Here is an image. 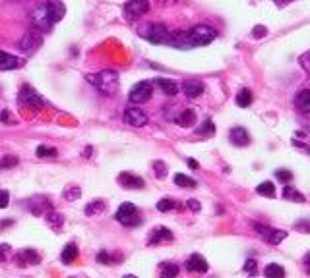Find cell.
Wrapping results in <instances>:
<instances>
[{
	"label": "cell",
	"mask_w": 310,
	"mask_h": 278,
	"mask_svg": "<svg viewBox=\"0 0 310 278\" xmlns=\"http://www.w3.org/2000/svg\"><path fill=\"white\" fill-rule=\"evenodd\" d=\"M86 81L103 95H114L118 89V73L114 70H101L97 73H88Z\"/></svg>",
	"instance_id": "cell-1"
},
{
	"label": "cell",
	"mask_w": 310,
	"mask_h": 278,
	"mask_svg": "<svg viewBox=\"0 0 310 278\" xmlns=\"http://www.w3.org/2000/svg\"><path fill=\"white\" fill-rule=\"evenodd\" d=\"M217 37V31L209 25H196L192 27L190 31H186V41H188V47L194 49V47H206L209 43H213Z\"/></svg>",
	"instance_id": "cell-2"
},
{
	"label": "cell",
	"mask_w": 310,
	"mask_h": 278,
	"mask_svg": "<svg viewBox=\"0 0 310 278\" xmlns=\"http://www.w3.org/2000/svg\"><path fill=\"white\" fill-rule=\"evenodd\" d=\"M140 35L147 39L149 43H155V45H169V41H171V31L163 23H149V25L140 29Z\"/></svg>",
	"instance_id": "cell-3"
},
{
	"label": "cell",
	"mask_w": 310,
	"mask_h": 278,
	"mask_svg": "<svg viewBox=\"0 0 310 278\" xmlns=\"http://www.w3.org/2000/svg\"><path fill=\"white\" fill-rule=\"evenodd\" d=\"M114 218H116L122 226H126V228H138V226L142 224V218H140L138 207L132 205V203H128V201L118 207L116 214H114Z\"/></svg>",
	"instance_id": "cell-4"
},
{
	"label": "cell",
	"mask_w": 310,
	"mask_h": 278,
	"mask_svg": "<svg viewBox=\"0 0 310 278\" xmlns=\"http://www.w3.org/2000/svg\"><path fill=\"white\" fill-rule=\"evenodd\" d=\"M31 23L37 31H43V33H49L53 29V19H51V14H49V8L47 4H41L37 6L35 10L31 12Z\"/></svg>",
	"instance_id": "cell-5"
},
{
	"label": "cell",
	"mask_w": 310,
	"mask_h": 278,
	"mask_svg": "<svg viewBox=\"0 0 310 278\" xmlns=\"http://www.w3.org/2000/svg\"><path fill=\"white\" fill-rule=\"evenodd\" d=\"M153 95V83L151 81H138L136 85L130 89L128 93V99L132 104H142L147 103Z\"/></svg>",
	"instance_id": "cell-6"
},
{
	"label": "cell",
	"mask_w": 310,
	"mask_h": 278,
	"mask_svg": "<svg viewBox=\"0 0 310 278\" xmlns=\"http://www.w3.org/2000/svg\"><path fill=\"white\" fill-rule=\"evenodd\" d=\"M41 45H43V37L41 33L37 31L35 27H31L29 31H25V35L21 37V41H19V49L25 52V54H33L41 49Z\"/></svg>",
	"instance_id": "cell-7"
},
{
	"label": "cell",
	"mask_w": 310,
	"mask_h": 278,
	"mask_svg": "<svg viewBox=\"0 0 310 278\" xmlns=\"http://www.w3.org/2000/svg\"><path fill=\"white\" fill-rule=\"evenodd\" d=\"M122 120H124V124H128V126H134V128H144L149 118H147V114L142 110V108H138V106H128L126 110H124Z\"/></svg>",
	"instance_id": "cell-8"
},
{
	"label": "cell",
	"mask_w": 310,
	"mask_h": 278,
	"mask_svg": "<svg viewBox=\"0 0 310 278\" xmlns=\"http://www.w3.org/2000/svg\"><path fill=\"white\" fill-rule=\"evenodd\" d=\"M149 12V2L147 0H128L124 4V16L128 19H138Z\"/></svg>",
	"instance_id": "cell-9"
},
{
	"label": "cell",
	"mask_w": 310,
	"mask_h": 278,
	"mask_svg": "<svg viewBox=\"0 0 310 278\" xmlns=\"http://www.w3.org/2000/svg\"><path fill=\"white\" fill-rule=\"evenodd\" d=\"M18 103L21 106H29V108H41L43 106V99L39 97V93H35L29 85H23L19 91Z\"/></svg>",
	"instance_id": "cell-10"
},
{
	"label": "cell",
	"mask_w": 310,
	"mask_h": 278,
	"mask_svg": "<svg viewBox=\"0 0 310 278\" xmlns=\"http://www.w3.org/2000/svg\"><path fill=\"white\" fill-rule=\"evenodd\" d=\"M254 230L266 240V242H270V243H279L287 238V232L275 230V228H270V226H266V224H254Z\"/></svg>",
	"instance_id": "cell-11"
},
{
	"label": "cell",
	"mask_w": 310,
	"mask_h": 278,
	"mask_svg": "<svg viewBox=\"0 0 310 278\" xmlns=\"http://www.w3.org/2000/svg\"><path fill=\"white\" fill-rule=\"evenodd\" d=\"M14 261H16L18 267H29V265H39L41 263V255L33 247H25V249H21V251L16 253Z\"/></svg>",
	"instance_id": "cell-12"
},
{
	"label": "cell",
	"mask_w": 310,
	"mask_h": 278,
	"mask_svg": "<svg viewBox=\"0 0 310 278\" xmlns=\"http://www.w3.org/2000/svg\"><path fill=\"white\" fill-rule=\"evenodd\" d=\"M118 182H120V186L124 190H142L146 186L144 178H140V176H136L132 172H122L118 176Z\"/></svg>",
	"instance_id": "cell-13"
},
{
	"label": "cell",
	"mask_w": 310,
	"mask_h": 278,
	"mask_svg": "<svg viewBox=\"0 0 310 278\" xmlns=\"http://www.w3.org/2000/svg\"><path fill=\"white\" fill-rule=\"evenodd\" d=\"M163 242H173V232L165 226H157L151 230L149 238H147V245H157V243H163Z\"/></svg>",
	"instance_id": "cell-14"
},
{
	"label": "cell",
	"mask_w": 310,
	"mask_h": 278,
	"mask_svg": "<svg viewBox=\"0 0 310 278\" xmlns=\"http://www.w3.org/2000/svg\"><path fill=\"white\" fill-rule=\"evenodd\" d=\"M23 66V60L10 54V52L0 51V71H10V70H16Z\"/></svg>",
	"instance_id": "cell-15"
},
{
	"label": "cell",
	"mask_w": 310,
	"mask_h": 278,
	"mask_svg": "<svg viewBox=\"0 0 310 278\" xmlns=\"http://www.w3.org/2000/svg\"><path fill=\"white\" fill-rule=\"evenodd\" d=\"M186 269L190 271V273H207L209 271V265H207V261L202 257L200 253H192L188 259H186Z\"/></svg>",
	"instance_id": "cell-16"
},
{
	"label": "cell",
	"mask_w": 310,
	"mask_h": 278,
	"mask_svg": "<svg viewBox=\"0 0 310 278\" xmlns=\"http://www.w3.org/2000/svg\"><path fill=\"white\" fill-rule=\"evenodd\" d=\"M229 139H231V143L237 145V147H246V145L250 143V134H248L242 126H237V128H233V130L229 132Z\"/></svg>",
	"instance_id": "cell-17"
},
{
	"label": "cell",
	"mask_w": 310,
	"mask_h": 278,
	"mask_svg": "<svg viewBox=\"0 0 310 278\" xmlns=\"http://www.w3.org/2000/svg\"><path fill=\"white\" fill-rule=\"evenodd\" d=\"M29 210L35 214V216H41V214H47L49 210H53V203L45 197H35L29 201Z\"/></svg>",
	"instance_id": "cell-18"
},
{
	"label": "cell",
	"mask_w": 310,
	"mask_h": 278,
	"mask_svg": "<svg viewBox=\"0 0 310 278\" xmlns=\"http://www.w3.org/2000/svg\"><path fill=\"white\" fill-rule=\"evenodd\" d=\"M183 93L188 99H198L202 93H204V83L198 79H188L183 83Z\"/></svg>",
	"instance_id": "cell-19"
},
{
	"label": "cell",
	"mask_w": 310,
	"mask_h": 278,
	"mask_svg": "<svg viewBox=\"0 0 310 278\" xmlns=\"http://www.w3.org/2000/svg\"><path fill=\"white\" fill-rule=\"evenodd\" d=\"M122 259H124L122 253H110L109 249H101V251L95 255V261H97L99 265H118Z\"/></svg>",
	"instance_id": "cell-20"
},
{
	"label": "cell",
	"mask_w": 310,
	"mask_h": 278,
	"mask_svg": "<svg viewBox=\"0 0 310 278\" xmlns=\"http://www.w3.org/2000/svg\"><path fill=\"white\" fill-rule=\"evenodd\" d=\"M295 106L303 112V114H309L310 112V89H303L295 95Z\"/></svg>",
	"instance_id": "cell-21"
},
{
	"label": "cell",
	"mask_w": 310,
	"mask_h": 278,
	"mask_svg": "<svg viewBox=\"0 0 310 278\" xmlns=\"http://www.w3.org/2000/svg\"><path fill=\"white\" fill-rule=\"evenodd\" d=\"M153 85L159 87L167 97H175V95L179 93V85H177L173 79H167V77H157V79L153 81Z\"/></svg>",
	"instance_id": "cell-22"
},
{
	"label": "cell",
	"mask_w": 310,
	"mask_h": 278,
	"mask_svg": "<svg viewBox=\"0 0 310 278\" xmlns=\"http://www.w3.org/2000/svg\"><path fill=\"white\" fill-rule=\"evenodd\" d=\"M175 122H177L179 126H183V128H190V126L196 124V112H194L192 108H183V110L177 114Z\"/></svg>",
	"instance_id": "cell-23"
},
{
	"label": "cell",
	"mask_w": 310,
	"mask_h": 278,
	"mask_svg": "<svg viewBox=\"0 0 310 278\" xmlns=\"http://www.w3.org/2000/svg\"><path fill=\"white\" fill-rule=\"evenodd\" d=\"M76 259H78V245L74 242L68 243V245H64V249H62V253H60V261H62L64 265H72Z\"/></svg>",
	"instance_id": "cell-24"
},
{
	"label": "cell",
	"mask_w": 310,
	"mask_h": 278,
	"mask_svg": "<svg viewBox=\"0 0 310 278\" xmlns=\"http://www.w3.org/2000/svg\"><path fill=\"white\" fill-rule=\"evenodd\" d=\"M47 8H49V14H51L53 23H56V21H60V19H62V16H64V6H62L58 0L47 2Z\"/></svg>",
	"instance_id": "cell-25"
},
{
	"label": "cell",
	"mask_w": 310,
	"mask_h": 278,
	"mask_svg": "<svg viewBox=\"0 0 310 278\" xmlns=\"http://www.w3.org/2000/svg\"><path fill=\"white\" fill-rule=\"evenodd\" d=\"M179 265L177 263H171V261H165L161 263V277L159 278H177L179 277Z\"/></svg>",
	"instance_id": "cell-26"
},
{
	"label": "cell",
	"mask_w": 310,
	"mask_h": 278,
	"mask_svg": "<svg viewBox=\"0 0 310 278\" xmlns=\"http://www.w3.org/2000/svg\"><path fill=\"white\" fill-rule=\"evenodd\" d=\"M47 224L51 226V228H55V230H60L62 224H64V214L56 212L55 208L49 210V212H47Z\"/></svg>",
	"instance_id": "cell-27"
},
{
	"label": "cell",
	"mask_w": 310,
	"mask_h": 278,
	"mask_svg": "<svg viewBox=\"0 0 310 278\" xmlns=\"http://www.w3.org/2000/svg\"><path fill=\"white\" fill-rule=\"evenodd\" d=\"M264 275H266V278H285V269L277 263H270L264 269Z\"/></svg>",
	"instance_id": "cell-28"
},
{
	"label": "cell",
	"mask_w": 310,
	"mask_h": 278,
	"mask_svg": "<svg viewBox=\"0 0 310 278\" xmlns=\"http://www.w3.org/2000/svg\"><path fill=\"white\" fill-rule=\"evenodd\" d=\"M107 208V203L103 201V199H93L90 201L88 205H86V214L88 216H93V214H97V212H103Z\"/></svg>",
	"instance_id": "cell-29"
},
{
	"label": "cell",
	"mask_w": 310,
	"mask_h": 278,
	"mask_svg": "<svg viewBox=\"0 0 310 278\" xmlns=\"http://www.w3.org/2000/svg\"><path fill=\"white\" fill-rule=\"evenodd\" d=\"M237 104L240 108H248L252 104V91L250 89H240L237 95Z\"/></svg>",
	"instance_id": "cell-30"
},
{
	"label": "cell",
	"mask_w": 310,
	"mask_h": 278,
	"mask_svg": "<svg viewBox=\"0 0 310 278\" xmlns=\"http://www.w3.org/2000/svg\"><path fill=\"white\" fill-rule=\"evenodd\" d=\"M177 207H179V203L173 197H163V199L157 201V210L159 212H169V210H173V208Z\"/></svg>",
	"instance_id": "cell-31"
},
{
	"label": "cell",
	"mask_w": 310,
	"mask_h": 278,
	"mask_svg": "<svg viewBox=\"0 0 310 278\" xmlns=\"http://www.w3.org/2000/svg\"><path fill=\"white\" fill-rule=\"evenodd\" d=\"M283 197L289 199V201H297V203H303V201H305L303 193H299L293 186H285V188H283Z\"/></svg>",
	"instance_id": "cell-32"
},
{
	"label": "cell",
	"mask_w": 310,
	"mask_h": 278,
	"mask_svg": "<svg viewBox=\"0 0 310 278\" xmlns=\"http://www.w3.org/2000/svg\"><path fill=\"white\" fill-rule=\"evenodd\" d=\"M175 184L181 186V188H196V186H198L196 180H192V178L186 176V174H175Z\"/></svg>",
	"instance_id": "cell-33"
},
{
	"label": "cell",
	"mask_w": 310,
	"mask_h": 278,
	"mask_svg": "<svg viewBox=\"0 0 310 278\" xmlns=\"http://www.w3.org/2000/svg\"><path fill=\"white\" fill-rule=\"evenodd\" d=\"M256 191H258V195H264V197H275V186L272 182H262L256 188Z\"/></svg>",
	"instance_id": "cell-34"
},
{
	"label": "cell",
	"mask_w": 310,
	"mask_h": 278,
	"mask_svg": "<svg viewBox=\"0 0 310 278\" xmlns=\"http://www.w3.org/2000/svg\"><path fill=\"white\" fill-rule=\"evenodd\" d=\"M196 132H198L200 136H213V134H215V124H213V120L207 118V120L202 122V126Z\"/></svg>",
	"instance_id": "cell-35"
},
{
	"label": "cell",
	"mask_w": 310,
	"mask_h": 278,
	"mask_svg": "<svg viewBox=\"0 0 310 278\" xmlns=\"http://www.w3.org/2000/svg\"><path fill=\"white\" fill-rule=\"evenodd\" d=\"M80 195H82V190H80L78 186H68L66 190L62 191V197H64V199H68V201H76V199H80Z\"/></svg>",
	"instance_id": "cell-36"
},
{
	"label": "cell",
	"mask_w": 310,
	"mask_h": 278,
	"mask_svg": "<svg viewBox=\"0 0 310 278\" xmlns=\"http://www.w3.org/2000/svg\"><path fill=\"white\" fill-rule=\"evenodd\" d=\"M35 155L39 158H51V156H56V149L53 147H47V145H39L35 151Z\"/></svg>",
	"instance_id": "cell-37"
},
{
	"label": "cell",
	"mask_w": 310,
	"mask_h": 278,
	"mask_svg": "<svg viewBox=\"0 0 310 278\" xmlns=\"http://www.w3.org/2000/svg\"><path fill=\"white\" fill-rule=\"evenodd\" d=\"M242 271H244L248 277H256V275H258V263H256V259L246 261L244 267H242Z\"/></svg>",
	"instance_id": "cell-38"
},
{
	"label": "cell",
	"mask_w": 310,
	"mask_h": 278,
	"mask_svg": "<svg viewBox=\"0 0 310 278\" xmlns=\"http://www.w3.org/2000/svg\"><path fill=\"white\" fill-rule=\"evenodd\" d=\"M153 168H155V178L157 180H163L165 176H167V164L161 162V160H155L153 162Z\"/></svg>",
	"instance_id": "cell-39"
},
{
	"label": "cell",
	"mask_w": 310,
	"mask_h": 278,
	"mask_svg": "<svg viewBox=\"0 0 310 278\" xmlns=\"http://www.w3.org/2000/svg\"><path fill=\"white\" fill-rule=\"evenodd\" d=\"M18 166V158L16 156H4L0 160V170H6V168H14Z\"/></svg>",
	"instance_id": "cell-40"
},
{
	"label": "cell",
	"mask_w": 310,
	"mask_h": 278,
	"mask_svg": "<svg viewBox=\"0 0 310 278\" xmlns=\"http://www.w3.org/2000/svg\"><path fill=\"white\" fill-rule=\"evenodd\" d=\"M299 64H301V68L305 70L307 73H310V51H307L305 54L299 56Z\"/></svg>",
	"instance_id": "cell-41"
},
{
	"label": "cell",
	"mask_w": 310,
	"mask_h": 278,
	"mask_svg": "<svg viewBox=\"0 0 310 278\" xmlns=\"http://www.w3.org/2000/svg\"><path fill=\"white\" fill-rule=\"evenodd\" d=\"M275 176H277V180H279V182H283V184H289V182L293 180V174L289 172V170H285V168L277 170V172H275Z\"/></svg>",
	"instance_id": "cell-42"
},
{
	"label": "cell",
	"mask_w": 310,
	"mask_h": 278,
	"mask_svg": "<svg viewBox=\"0 0 310 278\" xmlns=\"http://www.w3.org/2000/svg\"><path fill=\"white\" fill-rule=\"evenodd\" d=\"M0 122H4V124H16V118H14V114L10 110H2L0 112Z\"/></svg>",
	"instance_id": "cell-43"
},
{
	"label": "cell",
	"mask_w": 310,
	"mask_h": 278,
	"mask_svg": "<svg viewBox=\"0 0 310 278\" xmlns=\"http://www.w3.org/2000/svg\"><path fill=\"white\" fill-rule=\"evenodd\" d=\"M8 205H10V193L0 190V208H6Z\"/></svg>",
	"instance_id": "cell-44"
},
{
	"label": "cell",
	"mask_w": 310,
	"mask_h": 278,
	"mask_svg": "<svg viewBox=\"0 0 310 278\" xmlns=\"http://www.w3.org/2000/svg\"><path fill=\"white\" fill-rule=\"evenodd\" d=\"M252 35H254L256 39H260V37H266V35H268V29H266L264 25H256L254 31H252Z\"/></svg>",
	"instance_id": "cell-45"
},
{
	"label": "cell",
	"mask_w": 310,
	"mask_h": 278,
	"mask_svg": "<svg viewBox=\"0 0 310 278\" xmlns=\"http://www.w3.org/2000/svg\"><path fill=\"white\" fill-rule=\"evenodd\" d=\"M8 253H10V245H8V243H2V245H0V263L6 261V255H8Z\"/></svg>",
	"instance_id": "cell-46"
},
{
	"label": "cell",
	"mask_w": 310,
	"mask_h": 278,
	"mask_svg": "<svg viewBox=\"0 0 310 278\" xmlns=\"http://www.w3.org/2000/svg\"><path fill=\"white\" fill-rule=\"evenodd\" d=\"M186 205H188L190 210H194V212H198V210H200V203H198L196 199H188V201H186Z\"/></svg>",
	"instance_id": "cell-47"
},
{
	"label": "cell",
	"mask_w": 310,
	"mask_h": 278,
	"mask_svg": "<svg viewBox=\"0 0 310 278\" xmlns=\"http://www.w3.org/2000/svg\"><path fill=\"white\" fill-rule=\"evenodd\" d=\"M295 228L297 230H305V234H310V222H299Z\"/></svg>",
	"instance_id": "cell-48"
},
{
	"label": "cell",
	"mask_w": 310,
	"mask_h": 278,
	"mask_svg": "<svg viewBox=\"0 0 310 278\" xmlns=\"http://www.w3.org/2000/svg\"><path fill=\"white\" fill-rule=\"evenodd\" d=\"M303 265H305V269H307V273H310V251L303 257Z\"/></svg>",
	"instance_id": "cell-49"
},
{
	"label": "cell",
	"mask_w": 310,
	"mask_h": 278,
	"mask_svg": "<svg viewBox=\"0 0 310 278\" xmlns=\"http://www.w3.org/2000/svg\"><path fill=\"white\" fill-rule=\"evenodd\" d=\"M10 226H14V220H2V222H0V230L10 228Z\"/></svg>",
	"instance_id": "cell-50"
},
{
	"label": "cell",
	"mask_w": 310,
	"mask_h": 278,
	"mask_svg": "<svg viewBox=\"0 0 310 278\" xmlns=\"http://www.w3.org/2000/svg\"><path fill=\"white\" fill-rule=\"evenodd\" d=\"M175 2H177V0H159L161 6H171V4H175Z\"/></svg>",
	"instance_id": "cell-51"
},
{
	"label": "cell",
	"mask_w": 310,
	"mask_h": 278,
	"mask_svg": "<svg viewBox=\"0 0 310 278\" xmlns=\"http://www.w3.org/2000/svg\"><path fill=\"white\" fill-rule=\"evenodd\" d=\"M188 166H190V168H198V162H196L194 158H188Z\"/></svg>",
	"instance_id": "cell-52"
},
{
	"label": "cell",
	"mask_w": 310,
	"mask_h": 278,
	"mask_svg": "<svg viewBox=\"0 0 310 278\" xmlns=\"http://www.w3.org/2000/svg\"><path fill=\"white\" fill-rule=\"evenodd\" d=\"M122 278H136V277H134V275H124Z\"/></svg>",
	"instance_id": "cell-53"
},
{
	"label": "cell",
	"mask_w": 310,
	"mask_h": 278,
	"mask_svg": "<svg viewBox=\"0 0 310 278\" xmlns=\"http://www.w3.org/2000/svg\"><path fill=\"white\" fill-rule=\"evenodd\" d=\"M68 278H80V277H68Z\"/></svg>",
	"instance_id": "cell-54"
},
{
	"label": "cell",
	"mask_w": 310,
	"mask_h": 278,
	"mask_svg": "<svg viewBox=\"0 0 310 278\" xmlns=\"http://www.w3.org/2000/svg\"><path fill=\"white\" fill-rule=\"evenodd\" d=\"M275 2H279V0H275Z\"/></svg>",
	"instance_id": "cell-55"
}]
</instances>
